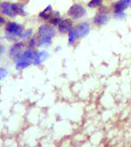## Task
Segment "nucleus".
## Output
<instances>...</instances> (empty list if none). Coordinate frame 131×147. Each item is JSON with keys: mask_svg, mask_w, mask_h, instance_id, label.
Instances as JSON below:
<instances>
[{"mask_svg": "<svg viewBox=\"0 0 131 147\" xmlns=\"http://www.w3.org/2000/svg\"><path fill=\"white\" fill-rule=\"evenodd\" d=\"M47 57H48V54L47 52H39V53H35V57H34V59H33V64L34 65H37V66H39L41 63L44 62Z\"/></svg>", "mask_w": 131, "mask_h": 147, "instance_id": "10", "label": "nucleus"}, {"mask_svg": "<svg viewBox=\"0 0 131 147\" xmlns=\"http://www.w3.org/2000/svg\"><path fill=\"white\" fill-rule=\"evenodd\" d=\"M86 10L80 4H74L68 10V14L74 19H79L86 14Z\"/></svg>", "mask_w": 131, "mask_h": 147, "instance_id": "4", "label": "nucleus"}, {"mask_svg": "<svg viewBox=\"0 0 131 147\" xmlns=\"http://www.w3.org/2000/svg\"><path fill=\"white\" fill-rule=\"evenodd\" d=\"M25 30L23 29L21 25L17 24L16 22H9L7 26H6V33H7L8 37H12V39L14 38H21V36L23 32Z\"/></svg>", "mask_w": 131, "mask_h": 147, "instance_id": "2", "label": "nucleus"}, {"mask_svg": "<svg viewBox=\"0 0 131 147\" xmlns=\"http://www.w3.org/2000/svg\"><path fill=\"white\" fill-rule=\"evenodd\" d=\"M103 0H91L90 2L88 3V7L89 8H98L100 7L102 5Z\"/></svg>", "mask_w": 131, "mask_h": 147, "instance_id": "12", "label": "nucleus"}, {"mask_svg": "<svg viewBox=\"0 0 131 147\" xmlns=\"http://www.w3.org/2000/svg\"><path fill=\"white\" fill-rule=\"evenodd\" d=\"M31 34H32V30H25L24 32H23L21 38H29L30 36H31Z\"/></svg>", "mask_w": 131, "mask_h": 147, "instance_id": "15", "label": "nucleus"}, {"mask_svg": "<svg viewBox=\"0 0 131 147\" xmlns=\"http://www.w3.org/2000/svg\"><path fill=\"white\" fill-rule=\"evenodd\" d=\"M58 30L61 34H66L68 33L73 27V21L70 18H65L60 20V22L58 23Z\"/></svg>", "mask_w": 131, "mask_h": 147, "instance_id": "8", "label": "nucleus"}, {"mask_svg": "<svg viewBox=\"0 0 131 147\" xmlns=\"http://www.w3.org/2000/svg\"><path fill=\"white\" fill-rule=\"evenodd\" d=\"M8 76V71L4 68H0V80Z\"/></svg>", "mask_w": 131, "mask_h": 147, "instance_id": "14", "label": "nucleus"}, {"mask_svg": "<svg viewBox=\"0 0 131 147\" xmlns=\"http://www.w3.org/2000/svg\"><path fill=\"white\" fill-rule=\"evenodd\" d=\"M78 38H79V36H78V34H77L75 28H72L69 32H68V42H69L70 45H73V44H75V42Z\"/></svg>", "mask_w": 131, "mask_h": 147, "instance_id": "11", "label": "nucleus"}, {"mask_svg": "<svg viewBox=\"0 0 131 147\" xmlns=\"http://www.w3.org/2000/svg\"><path fill=\"white\" fill-rule=\"evenodd\" d=\"M56 36V30L52 24H43L38 28L37 44L38 46H49L52 43L54 36Z\"/></svg>", "mask_w": 131, "mask_h": 147, "instance_id": "1", "label": "nucleus"}, {"mask_svg": "<svg viewBox=\"0 0 131 147\" xmlns=\"http://www.w3.org/2000/svg\"><path fill=\"white\" fill-rule=\"evenodd\" d=\"M0 13L5 14L7 16L14 17L16 14L13 10V4L10 2H2L0 3Z\"/></svg>", "mask_w": 131, "mask_h": 147, "instance_id": "7", "label": "nucleus"}, {"mask_svg": "<svg viewBox=\"0 0 131 147\" xmlns=\"http://www.w3.org/2000/svg\"><path fill=\"white\" fill-rule=\"evenodd\" d=\"M109 21V13L105 7H100L97 16L94 17V23L98 26H103Z\"/></svg>", "mask_w": 131, "mask_h": 147, "instance_id": "3", "label": "nucleus"}, {"mask_svg": "<svg viewBox=\"0 0 131 147\" xmlns=\"http://www.w3.org/2000/svg\"><path fill=\"white\" fill-rule=\"evenodd\" d=\"M129 6H130V7H131V2H130V5H129Z\"/></svg>", "mask_w": 131, "mask_h": 147, "instance_id": "17", "label": "nucleus"}, {"mask_svg": "<svg viewBox=\"0 0 131 147\" xmlns=\"http://www.w3.org/2000/svg\"><path fill=\"white\" fill-rule=\"evenodd\" d=\"M53 26H56V25H58V23L60 22V14H59V13H58L56 14L55 16L53 17V18L49 21Z\"/></svg>", "mask_w": 131, "mask_h": 147, "instance_id": "13", "label": "nucleus"}, {"mask_svg": "<svg viewBox=\"0 0 131 147\" xmlns=\"http://www.w3.org/2000/svg\"><path fill=\"white\" fill-rule=\"evenodd\" d=\"M131 0H119L114 5V13L124 11L127 7H129Z\"/></svg>", "mask_w": 131, "mask_h": 147, "instance_id": "9", "label": "nucleus"}, {"mask_svg": "<svg viewBox=\"0 0 131 147\" xmlns=\"http://www.w3.org/2000/svg\"><path fill=\"white\" fill-rule=\"evenodd\" d=\"M24 47L25 45L23 42H16V44H14V45L11 47L10 52H9L10 53V57L13 58L14 60H16L17 58L20 57V55L25 51Z\"/></svg>", "mask_w": 131, "mask_h": 147, "instance_id": "5", "label": "nucleus"}, {"mask_svg": "<svg viewBox=\"0 0 131 147\" xmlns=\"http://www.w3.org/2000/svg\"><path fill=\"white\" fill-rule=\"evenodd\" d=\"M75 30L79 37H85L90 32V25H89L88 22L79 23V25H77L75 27Z\"/></svg>", "mask_w": 131, "mask_h": 147, "instance_id": "6", "label": "nucleus"}, {"mask_svg": "<svg viewBox=\"0 0 131 147\" xmlns=\"http://www.w3.org/2000/svg\"><path fill=\"white\" fill-rule=\"evenodd\" d=\"M4 23H5V19L3 18V17L0 16V26H2L3 24H4Z\"/></svg>", "mask_w": 131, "mask_h": 147, "instance_id": "16", "label": "nucleus"}]
</instances>
